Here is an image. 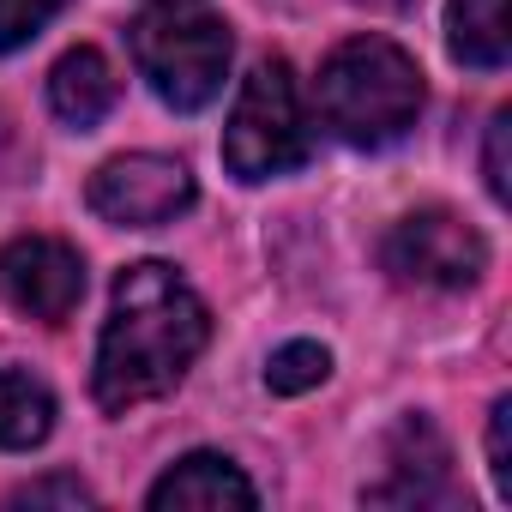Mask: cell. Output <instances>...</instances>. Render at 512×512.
I'll use <instances>...</instances> for the list:
<instances>
[{
	"label": "cell",
	"instance_id": "cell-5",
	"mask_svg": "<svg viewBox=\"0 0 512 512\" xmlns=\"http://www.w3.org/2000/svg\"><path fill=\"white\" fill-rule=\"evenodd\" d=\"M380 266L404 284V290H470L488 272V241L476 235V223H464L446 205H422L410 217H398L380 241Z\"/></svg>",
	"mask_w": 512,
	"mask_h": 512
},
{
	"label": "cell",
	"instance_id": "cell-2",
	"mask_svg": "<svg viewBox=\"0 0 512 512\" xmlns=\"http://www.w3.org/2000/svg\"><path fill=\"white\" fill-rule=\"evenodd\" d=\"M314 109L332 127V139H344L356 151H380L416 127L422 73L386 37H350L326 55L320 85H314Z\"/></svg>",
	"mask_w": 512,
	"mask_h": 512
},
{
	"label": "cell",
	"instance_id": "cell-3",
	"mask_svg": "<svg viewBox=\"0 0 512 512\" xmlns=\"http://www.w3.org/2000/svg\"><path fill=\"white\" fill-rule=\"evenodd\" d=\"M308 145H314V127H308V103H302L290 61H260L241 79V97L229 109V127H223L229 175L247 187L290 175L308 163Z\"/></svg>",
	"mask_w": 512,
	"mask_h": 512
},
{
	"label": "cell",
	"instance_id": "cell-17",
	"mask_svg": "<svg viewBox=\"0 0 512 512\" xmlns=\"http://www.w3.org/2000/svg\"><path fill=\"white\" fill-rule=\"evenodd\" d=\"M506 133H512V115L500 109V115L488 121V157H482V181H488L494 205H506Z\"/></svg>",
	"mask_w": 512,
	"mask_h": 512
},
{
	"label": "cell",
	"instance_id": "cell-15",
	"mask_svg": "<svg viewBox=\"0 0 512 512\" xmlns=\"http://www.w3.org/2000/svg\"><path fill=\"white\" fill-rule=\"evenodd\" d=\"M7 506H97V494L79 482V476H37V482H25V488H13L7 494Z\"/></svg>",
	"mask_w": 512,
	"mask_h": 512
},
{
	"label": "cell",
	"instance_id": "cell-13",
	"mask_svg": "<svg viewBox=\"0 0 512 512\" xmlns=\"http://www.w3.org/2000/svg\"><path fill=\"white\" fill-rule=\"evenodd\" d=\"M332 374V356H326V344H284L278 356H272V368H266V386L272 392H284V398H296V392H314L320 380Z\"/></svg>",
	"mask_w": 512,
	"mask_h": 512
},
{
	"label": "cell",
	"instance_id": "cell-12",
	"mask_svg": "<svg viewBox=\"0 0 512 512\" xmlns=\"http://www.w3.org/2000/svg\"><path fill=\"white\" fill-rule=\"evenodd\" d=\"M55 434V398L43 380L0 368V446L7 452H31Z\"/></svg>",
	"mask_w": 512,
	"mask_h": 512
},
{
	"label": "cell",
	"instance_id": "cell-7",
	"mask_svg": "<svg viewBox=\"0 0 512 512\" xmlns=\"http://www.w3.org/2000/svg\"><path fill=\"white\" fill-rule=\"evenodd\" d=\"M0 302L25 320L61 326L85 302V260L55 235H19L0 247Z\"/></svg>",
	"mask_w": 512,
	"mask_h": 512
},
{
	"label": "cell",
	"instance_id": "cell-10",
	"mask_svg": "<svg viewBox=\"0 0 512 512\" xmlns=\"http://www.w3.org/2000/svg\"><path fill=\"white\" fill-rule=\"evenodd\" d=\"M115 97H121V79H115L103 49H73L49 73V103L67 127H97L115 109Z\"/></svg>",
	"mask_w": 512,
	"mask_h": 512
},
{
	"label": "cell",
	"instance_id": "cell-1",
	"mask_svg": "<svg viewBox=\"0 0 512 512\" xmlns=\"http://www.w3.org/2000/svg\"><path fill=\"white\" fill-rule=\"evenodd\" d=\"M205 338H211V314L175 266H163V260L127 266L115 278L109 320L97 338V368H91L97 404L109 416H127V410L175 392L187 380V368L199 362Z\"/></svg>",
	"mask_w": 512,
	"mask_h": 512
},
{
	"label": "cell",
	"instance_id": "cell-19",
	"mask_svg": "<svg viewBox=\"0 0 512 512\" xmlns=\"http://www.w3.org/2000/svg\"><path fill=\"white\" fill-rule=\"evenodd\" d=\"M163 7H181V0H163Z\"/></svg>",
	"mask_w": 512,
	"mask_h": 512
},
{
	"label": "cell",
	"instance_id": "cell-16",
	"mask_svg": "<svg viewBox=\"0 0 512 512\" xmlns=\"http://www.w3.org/2000/svg\"><path fill=\"white\" fill-rule=\"evenodd\" d=\"M488 476L512 500V398H494L488 410Z\"/></svg>",
	"mask_w": 512,
	"mask_h": 512
},
{
	"label": "cell",
	"instance_id": "cell-6",
	"mask_svg": "<svg viewBox=\"0 0 512 512\" xmlns=\"http://www.w3.org/2000/svg\"><path fill=\"white\" fill-rule=\"evenodd\" d=\"M193 169L181 157L163 151H133V157H109L91 175V211L115 229H157L175 223L193 205Z\"/></svg>",
	"mask_w": 512,
	"mask_h": 512
},
{
	"label": "cell",
	"instance_id": "cell-9",
	"mask_svg": "<svg viewBox=\"0 0 512 512\" xmlns=\"http://www.w3.org/2000/svg\"><path fill=\"white\" fill-rule=\"evenodd\" d=\"M157 512H223V506H253L260 494H253V482L223 458V452H187L169 476L151 482L145 494Z\"/></svg>",
	"mask_w": 512,
	"mask_h": 512
},
{
	"label": "cell",
	"instance_id": "cell-11",
	"mask_svg": "<svg viewBox=\"0 0 512 512\" xmlns=\"http://www.w3.org/2000/svg\"><path fill=\"white\" fill-rule=\"evenodd\" d=\"M446 43L464 67H506L512 31H506V0H446Z\"/></svg>",
	"mask_w": 512,
	"mask_h": 512
},
{
	"label": "cell",
	"instance_id": "cell-8",
	"mask_svg": "<svg viewBox=\"0 0 512 512\" xmlns=\"http://www.w3.org/2000/svg\"><path fill=\"white\" fill-rule=\"evenodd\" d=\"M368 506H446L452 500V452L428 416H404L386 434V476L362 488Z\"/></svg>",
	"mask_w": 512,
	"mask_h": 512
},
{
	"label": "cell",
	"instance_id": "cell-4",
	"mask_svg": "<svg viewBox=\"0 0 512 512\" xmlns=\"http://www.w3.org/2000/svg\"><path fill=\"white\" fill-rule=\"evenodd\" d=\"M229 55H235V37L211 13H175V7H163V13H145L133 25V61L145 73V85L175 115H193V109H205L223 91Z\"/></svg>",
	"mask_w": 512,
	"mask_h": 512
},
{
	"label": "cell",
	"instance_id": "cell-18",
	"mask_svg": "<svg viewBox=\"0 0 512 512\" xmlns=\"http://www.w3.org/2000/svg\"><path fill=\"white\" fill-rule=\"evenodd\" d=\"M356 7H374V13H404L410 0H356Z\"/></svg>",
	"mask_w": 512,
	"mask_h": 512
},
{
	"label": "cell",
	"instance_id": "cell-14",
	"mask_svg": "<svg viewBox=\"0 0 512 512\" xmlns=\"http://www.w3.org/2000/svg\"><path fill=\"white\" fill-rule=\"evenodd\" d=\"M61 13H67V0H0V55L37 43Z\"/></svg>",
	"mask_w": 512,
	"mask_h": 512
}]
</instances>
